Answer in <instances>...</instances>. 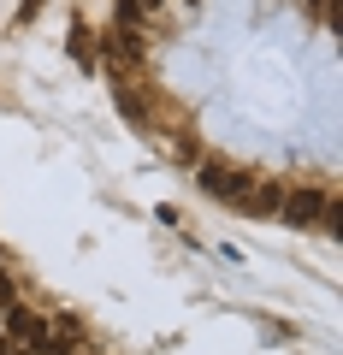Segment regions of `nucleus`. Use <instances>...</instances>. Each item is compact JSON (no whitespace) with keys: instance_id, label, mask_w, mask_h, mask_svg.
I'll use <instances>...</instances> for the list:
<instances>
[{"instance_id":"4","label":"nucleus","mask_w":343,"mask_h":355,"mask_svg":"<svg viewBox=\"0 0 343 355\" xmlns=\"http://www.w3.org/2000/svg\"><path fill=\"white\" fill-rule=\"evenodd\" d=\"M279 202H284V184H254L237 202V214H279Z\"/></svg>"},{"instance_id":"6","label":"nucleus","mask_w":343,"mask_h":355,"mask_svg":"<svg viewBox=\"0 0 343 355\" xmlns=\"http://www.w3.org/2000/svg\"><path fill=\"white\" fill-rule=\"evenodd\" d=\"M71 48H77V60L89 65V30H83V24H77V30H71Z\"/></svg>"},{"instance_id":"3","label":"nucleus","mask_w":343,"mask_h":355,"mask_svg":"<svg viewBox=\"0 0 343 355\" xmlns=\"http://www.w3.org/2000/svg\"><path fill=\"white\" fill-rule=\"evenodd\" d=\"M326 202H331V196H326V190H314V184H302V190H284V202H279V225H290V231L314 225Z\"/></svg>"},{"instance_id":"5","label":"nucleus","mask_w":343,"mask_h":355,"mask_svg":"<svg viewBox=\"0 0 343 355\" xmlns=\"http://www.w3.org/2000/svg\"><path fill=\"white\" fill-rule=\"evenodd\" d=\"M137 18H142L137 0H118V30H130V36H137Z\"/></svg>"},{"instance_id":"8","label":"nucleus","mask_w":343,"mask_h":355,"mask_svg":"<svg viewBox=\"0 0 343 355\" xmlns=\"http://www.w3.org/2000/svg\"><path fill=\"white\" fill-rule=\"evenodd\" d=\"M6 355H36V349H18V343H12V349H6Z\"/></svg>"},{"instance_id":"7","label":"nucleus","mask_w":343,"mask_h":355,"mask_svg":"<svg viewBox=\"0 0 343 355\" xmlns=\"http://www.w3.org/2000/svg\"><path fill=\"white\" fill-rule=\"evenodd\" d=\"M42 12V0H18V18H36Z\"/></svg>"},{"instance_id":"9","label":"nucleus","mask_w":343,"mask_h":355,"mask_svg":"<svg viewBox=\"0 0 343 355\" xmlns=\"http://www.w3.org/2000/svg\"><path fill=\"white\" fill-rule=\"evenodd\" d=\"M48 355H65V343H53V349H48Z\"/></svg>"},{"instance_id":"10","label":"nucleus","mask_w":343,"mask_h":355,"mask_svg":"<svg viewBox=\"0 0 343 355\" xmlns=\"http://www.w3.org/2000/svg\"><path fill=\"white\" fill-rule=\"evenodd\" d=\"M137 6H160V0H137Z\"/></svg>"},{"instance_id":"1","label":"nucleus","mask_w":343,"mask_h":355,"mask_svg":"<svg viewBox=\"0 0 343 355\" xmlns=\"http://www.w3.org/2000/svg\"><path fill=\"white\" fill-rule=\"evenodd\" d=\"M195 184H202L207 196H219V202H231V207H237L243 196L254 190V172H243V166H231V160H202Z\"/></svg>"},{"instance_id":"2","label":"nucleus","mask_w":343,"mask_h":355,"mask_svg":"<svg viewBox=\"0 0 343 355\" xmlns=\"http://www.w3.org/2000/svg\"><path fill=\"white\" fill-rule=\"evenodd\" d=\"M0 331H6V343H18V349H48V320L36 314V308H24V302H6L0 308Z\"/></svg>"}]
</instances>
